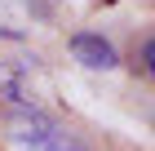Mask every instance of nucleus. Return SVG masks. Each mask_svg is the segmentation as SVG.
Returning <instances> with one entry per match:
<instances>
[{"mask_svg":"<svg viewBox=\"0 0 155 151\" xmlns=\"http://www.w3.org/2000/svg\"><path fill=\"white\" fill-rule=\"evenodd\" d=\"M71 53H75V62L89 67V71H115V67H120L115 45L102 40L97 31H75V36H71Z\"/></svg>","mask_w":155,"mask_h":151,"instance_id":"2","label":"nucleus"},{"mask_svg":"<svg viewBox=\"0 0 155 151\" xmlns=\"http://www.w3.org/2000/svg\"><path fill=\"white\" fill-rule=\"evenodd\" d=\"M142 62H146V71L155 76V36H151V40L142 45Z\"/></svg>","mask_w":155,"mask_h":151,"instance_id":"4","label":"nucleus"},{"mask_svg":"<svg viewBox=\"0 0 155 151\" xmlns=\"http://www.w3.org/2000/svg\"><path fill=\"white\" fill-rule=\"evenodd\" d=\"M0 93L13 98V102H27V80L9 67V62H0Z\"/></svg>","mask_w":155,"mask_h":151,"instance_id":"3","label":"nucleus"},{"mask_svg":"<svg viewBox=\"0 0 155 151\" xmlns=\"http://www.w3.org/2000/svg\"><path fill=\"white\" fill-rule=\"evenodd\" d=\"M9 142L18 151H84L80 142H71L45 111H36V107H31V111L22 107V111L9 116Z\"/></svg>","mask_w":155,"mask_h":151,"instance_id":"1","label":"nucleus"}]
</instances>
